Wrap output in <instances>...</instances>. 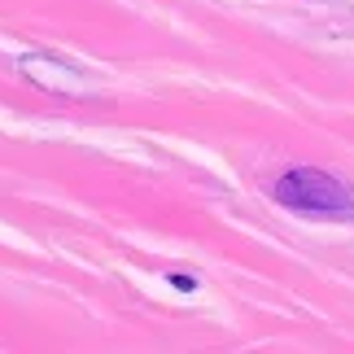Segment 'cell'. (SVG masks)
Masks as SVG:
<instances>
[{
  "instance_id": "cell-1",
  "label": "cell",
  "mask_w": 354,
  "mask_h": 354,
  "mask_svg": "<svg viewBox=\"0 0 354 354\" xmlns=\"http://www.w3.org/2000/svg\"><path fill=\"white\" fill-rule=\"evenodd\" d=\"M276 201L297 214H319V219H354V193L328 171L293 167L276 180Z\"/></svg>"
}]
</instances>
